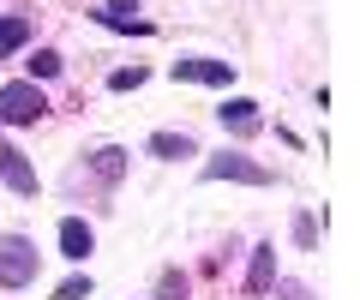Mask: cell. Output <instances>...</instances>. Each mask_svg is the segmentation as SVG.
I'll list each match as a JSON object with an SVG mask.
<instances>
[{"instance_id": "obj_1", "label": "cell", "mask_w": 360, "mask_h": 300, "mask_svg": "<svg viewBox=\"0 0 360 300\" xmlns=\"http://www.w3.org/2000/svg\"><path fill=\"white\" fill-rule=\"evenodd\" d=\"M37 276V247L25 235H6L0 240V288H25Z\"/></svg>"}, {"instance_id": "obj_2", "label": "cell", "mask_w": 360, "mask_h": 300, "mask_svg": "<svg viewBox=\"0 0 360 300\" xmlns=\"http://www.w3.org/2000/svg\"><path fill=\"white\" fill-rule=\"evenodd\" d=\"M42 108L49 103H42L37 84H6V91H0V120H6V126H30Z\"/></svg>"}, {"instance_id": "obj_3", "label": "cell", "mask_w": 360, "mask_h": 300, "mask_svg": "<svg viewBox=\"0 0 360 300\" xmlns=\"http://www.w3.org/2000/svg\"><path fill=\"white\" fill-rule=\"evenodd\" d=\"M210 181H246V186H270V169L264 162H246V157H210L205 162Z\"/></svg>"}, {"instance_id": "obj_4", "label": "cell", "mask_w": 360, "mask_h": 300, "mask_svg": "<svg viewBox=\"0 0 360 300\" xmlns=\"http://www.w3.org/2000/svg\"><path fill=\"white\" fill-rule=\"evenodd\" d=\"M0 181L13 186V193H37V169H30L25 150H18V144H6V138H0Z\"/></svg>"}, {"instance_id": "obj_5", "label": "cell", "mask_w": 360, "mask_h": 300, "mask_svg": "<svg viewBox=\"0 0 360 300\" xmlns=\"http://www.w3.org/2000/svg\"><path fill=\"white\" fill-rule=\"evenodd\" d=\"M174 79H193V84H229L234 66L229 60H174Z\"/></svg>"}, {"instance_id": "obj_6", "label": "cell", "mask_w": 360, "mask_h": 300, "mask_svg": "<svg viewBox=\"0 0 360 300\" xmlns=\"http://www.w3.org/2000/svg\"><path fill=\"white\" fill-rule=\"evenodd\" d=\"M96 18H103L108 30H139V37H144V30H150V25H144V18H139V6H132V0H108V6H103V13H96Z\"/></svg>"}, {"instance_id": "obj_7", "label": "cell", "mask_w": 360, "mask_h": 300, "mask_svg": "<svg viewBox=\"0 0 360 300\" xmlns=\"http://www.w3.org/2000/svg\"><path fill=\"white\" fill-rule=\"evenodd\" d=\"M270 282H276V247H258L252 270H246V288H252V294H270Z\"/></svg>"}, {"instance_id": "obj_8", "label": "cell", "mask_w": 360, "mask_h": 300, "mask_svg": "<svg viewBox=\"0 0 360 300\" xmlns=\"http://www.w3.org/2000/svg\"><path fill=\"white\" fill-rule=\"evenodd\" d=\"M222 126L229 132H258V103H246V96L222 103Z\"/></svg>"}, {"instance_id": "obj_9", "label": "cell", "mask_w": 360, "mask_h": 300, "mask_svg": "<svg viewBox=\"0 0 360 300\" xmlns=\"http://www.w3.org/2000/svg\"><path fill=\"white\" fill-rule=\"evenodd\" d=\"M60 252H66V259H84V252H90V228H84L78 216L60 222Z\"/></svg>"}, {"instance_id": "obj_10", "label": "cell", "mask_w": 360, "mask_h": 300, "mask_svg": "<svg viewBox=\"0 0 360 300\" xmlns=\"http://www.w3.org/2000/svg\"><path fill=\"white\" fill-rule=\"evenodd\" d=\"M150 150H156V157H198L186 132H156V138H150Z\"/></svg>"}, {"instance_id": "obj_11", "label": "cell", "mask_w": 360, "mask_h": 300, "mask_svg": "<svg viewBox=\"0 0 360 300\" xmlns=\"http://www.w3.org/2000/svg\"><path fill=\"white\" fill-rule=\"evenodd\" d=\"M30 42V25L25 18H0V54H18Z\"/></svg>"}, {"instance_id": "obj_12", "label": "cell", "mask_w": 360, "mask_h": 300, "mask_svg": "<svg viewBox=\"0 0 360 300\" xmlns=\"http://www.w3.org/2000/svg\"><path fill=\"white\" fill-rule=\"evenodd\" d=\"M120 169H127V150H96V174L103 181H120Z\"/></svg>"}, {"instance_id": "obj_13", "label": "cell", "mask_w": 360, "mask_h": 300, "mask_svg": "<svg viewBox=\"0 0 360 300\" xmlns=\"http://www.w3.org/2000/svg\"><path fill=\"white\" fill-rule=\"evenodd\" d=\"M30 72H37V79H54V72H60V54H54V48L30 54Z\"/></svg>"}, {"instance_id": "obj_14", "label": "cell", "mask_w": 360, "mask_h": 300, "mask_svg": "<svg viewBox=\"0 0 360 300\" xmlns=\"http://www.w3.org/2000/svg\"><path fill=\"white\" fill-rule=\"evenodd\" d=\"M108 84H115V91H139V84H144V66H120V72H108Z\"/></svg>"}, {"instance_id": "obj_15", "label": "cell", "mask_w": 360, "mask_h": 300, "mask_svg": "<svg viewBox=\"0 0 360 300\" xmlns=\"http://www.w3.org/2000/svg\"><path fill=\"white\" fill-rule=\"evenodd\" d=\"M54 300H90V276H72V282L54 288Z\"/></svg>"}, {"instance_id": "obj_16", "label": "cell", "mask_w": 360, "mask_h": 300, "mask_svg": "<svg viewBox=\"0 0 360 300\" xmlns=\"http://www.w3.org/2000/svg\"><path fill=\"white\" fill-rule=\"evenodd\" d=\"M162 300H186V276H180V270L162 276Z\"/></svg>"}, {"instance_id": "obj_17", "label": "cell", "mask_w": 360, "mask_h": 300, "mask_svg": "<svg viewBox=\"0 0 360 300\" xmlns=\"http://www.w3.org/2000/svg\"><path fill=\"white\" fill-rule=\"evenodd\" d=\"M295 240H300V247H312V240H319V228H312V216H300V222H295Z\"/></svg>"}, {"instance_id": "obj_18", "label": "cell", "mask_w": 360, "mask_h": 300, "mask_svg": "<svg viewBox=\"0 0 360 300\" xmlns=\"http://www.w3.org/2000/svg\"><path fill=\"white\" fill-rule=\"evenodd\" d=\"M276 294H283V300H312V294H307L300 282H276Z\"/></svg>"}]
</instances>
